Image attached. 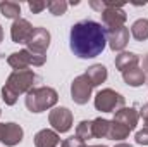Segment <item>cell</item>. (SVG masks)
Masks as SVG:
<instances>
[{"label": "cell", "instance_id": "30", "mask_svg": "<svg viewBox=\"0 0 148 147\" xmlns=\"http://www.w3.org/2000/svg\"><path fill=\"white\" fill-rule=\"evenodd\" d=\"M143 71H145V74H148V54L143 57V68H141Z\"/></svg>", "mask_w": 148, "mask_h": 147}, {"label": "cell", "instance_id": "22", "mask_svg": "<svg viewBox=\"0 0 148 147\" xmlns=\"http://www.w3.org/2000/svg\"><path fill=\"white\" fill-rule=\"evenodd\" d=\"M0 12L7 19H19L21 17V5L17 2H0Z\"/></svg>", "mask_w": 148, "mask_h": 147}, {"label": "cell", "instance_id": "2", "mask_svg": "<svg viewBox=\"0 0 148 147\" xmlns=\"http://www.w3.org/2000/svg\"><path fill=\"white\" fill-rule=\"evenodd\" d=\"M59 101V94L52 87H35L26 94L24 104L28 111L31 112H43L47 109H52Z\"/></svg>", "mask_w": 148, "mask_h": 147}, {"label": "cell", "instance_id": "34", "mask_svg": "<svg viewBox=\"0 0 148 147\" xmlns=\"http://www.w3.org/2000/svg\"><path fill=\"white\" fill-rule=\"evenodd\" d=\"M143 121H145V126H143V128H148V118H145Z\"/></svg>", "mask_w": 148, "mask_h": 147}, {"label": "cell", "instance_id": "25", "mask_svg": "<svg viewBox=\"0 0 148 147\" xmlns=\"http://www.w3.org/2000/svg\"><path fill=\"white\" fill-rule=\"evenodd\" d=\"M28 7L33 14H40L41 10L47 9V2H41V0H29L28 2Z\"/></svg>", "mask_w": 148, "mask_h": 147}, {"label": "cell", "instance_id": "15", "mask_svg": "<svg viewBox=\"0 0 148 147\" xmlns=\"http://www.w3.org/2000/svg\"><path fill=\"white\" fill-rule=\"evenodd\" d=\"M140 64V55L134 54V52H121L117 57H115V68L124 73L131 68H136Z\"/></svg>", "mask_w": 148, "mask_h": 147}, {"label": "cell", "instance_id": "26", "mask_svg": "<svg viewBox=\"0 0 148 147\" xmlns=\"http://www.w3.org/2000/svg\"><path fill=\"white\" fill-rule=\"evenodd\" d=\"M134 140H136V144L148 146V128H143V130L136 132V135H134Z\"/></svg>", "mask_w": 148, "mask_h": 147}, {"label": "cell", "instance_id": "19", "mask_svg": "<svg viewBox=\"0 0 148 147\" xmlns=\"http://www.w3.org/2000/svg\"><path fill=\"white\" fill-rule=\"evenodd\" d=\"M91 128H93V139H107L110 121L105 118H95L91 121Z\"/></svg>", "mask_w": 148, "mask_h": 147}, {"label": "cell", "instance_id": "28", "mask_svg": "<svg viewBox=\"0 0 148 147\" xmlns=\"http://www.w3.org/2000/svg\"><path fill=\"white\" fill-rule=\"evenodd\" d=\"M83 144L76 139V137H69V139H66L62 144H60V147H81Z\"/></svg>", "mask_w": 148, "mask_h": 147}, {"label": "cell", "instance_id": "16", "mask_svg": "<svg viewBox=\"0 0 148 147\" xmlns=\"http://www.w3.org/2000/svg\"><path fill=\"white\" fill-rule=\"evenodd\" d=\"M122 80H124L126 85H129L133 88H138L143 83H147V74H145V71L140 66H136V68H131V69L124 71L122 73Z\"/></svg>", "mask_w": 148, "mask_h": 147}, {"label": "cell", "instance_id": "4", "mask_svg": "<svg viewBox=\"0 0 148 147\" xmlns=\"http://www.w3.org/2000/svg\"><path fill=\"white\" fill-rule=\"evenodd\" d=\"M124 104H126L124 95H121L112 88H103L95 95V107L102 112H117L124 107Z\"/></svg>", "mask_w": 148, "mask_h": 147}, {"label": "cell", "instance_id": "13", "mask_svg": "<svg viewBox=\"0 0 148 147\" xmlns=\"http://www.w3.org/2000/svg\"><path fill=\"white\" fill-rule=\"evenodd\" d=\"M114 119L121 125H124L129 132H133L136 126H138V121H140V112L136 111V107H122L115 112Z\"/></svg>", "mask_w": 148, "mask_h": 147}, {"label": "cell", "instance_id": "27", "mask_svg": "<svg viewBox=\"0 0 148 147\" xmlns=\"http://www.w3.org/2000/svg\"><path fill=\"white\" fill-rule=\"evenodd\" d=\"M90 7L102 14V12L107 9V0H90Z\"/></svg>", "mask_w": 148, "mask_h": 147}, {"label": "cell", "instance_id": "33", "mask_svg": "<svg viewBox=\"0 0 148 147\" xmlns=\"http://www.w3.org/2000/svg\"><path fill=\"white\" fill-rule=\"evenodd\" d=\"M81 147H107V146H86V144H83Z\"/></svg>", "mask_w": 148, "mask_h": 147}, {"label": "cell", "instance_id": "24", "mask_svg": "<svg viewBox=\"0 0 148 147\" xmlns=\"http://www.w3.org/2000/svg\"><path fill=\"white\" fill-rule=\"evenodd\" d=\"M2 99H3V102H5L7 106H14L19 97H17L14 92H10L7 87H2Z\"/></svg>", "mask_w": 148, "mask_h": 147}, {"label": "cell", "instance_id": "9", "mask_svg": "<svg viewBox=\"0 0 148 147\" xmlns=\"http://www.w3.org/2000/svg\"><path fill=\"white\" fill-rule=\"evenodd\" d=\"M73 112L67 107H53L48 114V121L57 133H66L73 126Z\"/></svg>", "mask_w": 148, "mask_h": 147}, {"label": "cell", "instance_id": "11", "mask_svg": "<svg viewBox=\"0 0 148 147\" xmlns=\"http://www.w3.org/2000/svg\"><path fill=\"white\" fill-rule=\"evenodd\" d=\"M33 24L28 21V19H24V17H19V19H16L14 23H12V26H10V38H12V42L14 43H26L29 37H31V33H33Z\"/></svg>", "mask_w": 148, "mask_h": 147}, {"label": "cell", "instance_id": "1", "mask_svg": "<svg viewBox=\"0 0 148 147\" xmlns=\"http://www.w3.org/2000/svg\"><path fill=\"white\" fill-rule=\"evenodd\" d=\"M69 45L76 57L93 59L100 55L107 45V33L102 23L83 19L73 24L69 33Z\"/></svg>", "mask_w": 148, "mask_h": 147}, {"label": "cell", "instance_id": "23", "mask_svg": "<svg viewBox=\"0 0 148 147\" xmlns=\"http://www.w3.org/2000/svg\"><path fill=\"white\" fill-rule=\"evenodd\" d=\"M67 7H69V3L66 0H50V2H47V9L53 16H64Z\"/></svg>", "mask_w": 148, "mask_h": 147}, {"label": "cell", "instance_id": "5", "mask_svg": "<svg viewBox=\"0 0 148 147\" xmlns=\"http://www.w3.org/2000/svg\"><path fill=\"white\" fill-rule=\"evenodd\" d=\"M122 2H109L107 0V9L100 14L102 16V26L105 28V31L122 28L126 24L127 14L122 10Z\"/></svg>", "mask_w": 148, "mask_h": 147}, {"label": "cell", "instance_id": "18", "mask_svg": "<svg viewBox=\"0 0 148 147\" xmlns=\"http://www.w3.org/2000/svg\"><path fill=\"white\" fill-rule=\"evenodd\" d=\"M129 133H131V132H129V130H127L124 125H121V123H117L115 119H112L107 139H110V140H115V142H121V140L127 139V137H129Z\"/></svg>", "mask_w": 148, "mask_h": 147}, {"label": "cell", "instance_id": "29", "mask_svg": "<svg viewBox=\"0 0 148 147\" xmlns=\"http://www.w3.org/2000/svg\"><path fill=\"white\" fill-rule=\"evenodd\" d=\"M138 112H140V118H143V119L148 118V104H143V106H141V109L138 111Z\"/></svg>", "mask_w": 148, "mask_h": 147}, {"label": "cell", "instance_id": "31", "mask_svg": "<svg viewBox=\"0 0 148 147\" xmlns=\"http://www.w3.org/2000/svg\"><path fill=\"white\" fill-rule=\"evenodd\" d=\"M115 147H133V146H129V144H124V142H121V144H115Z\"/></svg>", "mask_w": 148, "mask_h": 147}, {"label": "cell", "instance_id": "3", "mask_svg": "<svg viewBox=\"0 0 148 147\" xmlns=\"http://www.w3.org/2000/svg\"><path fill=\"white\" fill-rule=\"evenodd\" d=\"M35 81H36V74L31 69H19V71H12L9 74L7 81L3 87H7L10 92H14L17 97L21 94H28L31 88H35Z\"/></svg>", "mask_w": 148, "mask_h": 147}, {"label": "cell", "instance_id": "8", "mask_svg": "<svg viewBox=\"0 0 148 147\" xmlns=\"http://www.w3.org/2000/svg\"><path fill=\"white\" fill-rule=\"evenodd\" d=\"M48 45H50V31L47 28H41V26L35 28L29 40L26 42V49L36 55H45Z\"/></svg>", "mask_w": 148, "mask_h": 147}, {"label": "cell", "instance_id": "7", "mask_svg": "<svg viewBox=\"0 0 148 147\" xmlns=\"http://www.w3.org/2000/svg\"><path fill=\"white\" fill-rule=\"evenodd\" d=\"M91 90H93V85H91V81L88 80L86 74L76 76L73 80V83H71V97L79 106L88 104V101L91 97Z\"/></svg>", "mask_w": 148, "mask_h": 147}, {"label": "cell", "instance_id": "12", "mask_svg": "<svg viewBox=\"0 0 148 147\" xmlns=\"http://www.w3.org/2000/svg\"><path fill=\"white\" fill-rule=\"evenodd\" d=\"M107 33V43L114 52H122L126 49V45L129 43V30L126 26L105 31Z\"/></svg>", "mask_w": 148, "mask_h": 147}, {"label": "cell", "instance_id": "32", "mask_svg": "<svg viewBox=\"0 0 148 147\" xmlns=\"http://www.w3.org/2000/svg\"><path fill=\"white\" fill-rule=\"evenodd\" d=\"M3 40V30H2V26H0V42Z\"/></svg>", "mask_w": 148, "mask_h": 147}, {"label": "cell", "instance_id": "17", "mask_svg": "<svg viewBox=\"0 0 148 147\" xmlns=\"http://www.w3.org/2000/svg\"><path fill=\"white\" fill-rule=\"evenodd\" d=\"M86 76H88V80L91 81V85H93V88L95 87H100L105 80H107V68L103 66V64H93V66H90L88 69H86Z\"/></svg>", "mask_w": 148, "mask_h": 147}, {"label": "cell", "instance_id": "21", "mask_svg": "<svg viewBox=\"0 0 148 147\" xmlns=\"http://www.w3.org/2000/svg\"><path fill=\"white\" fill-rule=\"evenodd\" d=\"M74 137L81 142V144H86L88 140L93 139V128H91V121H81L77 126H76V133Z\"/></svg>", "mask_w": 148, "mask_h": 147}, {"label": "cell", "instance_id": "14", "mask_svg": "<svg viewBox=\"0 0 148 147\" xmlns=\"http://www.w3.org/2000/svg\"><path fill=\"white\" fill-rule=\"evenodd\" d=\"M60 144V137L55 130H40L35 135V147H57Z\"/></svg>", "mask_w": 148, "mask_h": 147}, {"label": "cell", "instance_id": "10", "mask_svg": "<svg viewBox=\"0 0 148 147\" xmlns=\"http://www.w3.org/2000/svg\"><path fill=\"white\" fill-rule=\"evenodd\" d=\"M24 137V132L21 128V125L17 123H0V142L5 144L7 147H14L21 144Z\"/></svg>", "mask_w": 148, "mask_h": 147}, {"label": "cell", "instance_id": "6", "mask_svg": "<svg viewBox=\"0 0 148 147\" xmlns=\"http://www.w3.org/2000/svg\"><path fill=\"white\" fill-rule=\"evenodd\" d=\"M45 61H47V55L31 54L28 49H23V50H19V52H12V54L7 57V64H9L14 71L28 69L29 66H43Z\"/></svg>", "mask_w": 148, "mask_h": 147}, {"label": "cell", "instance_id": "20", "mask_svg": "<svg viewBox=\"0 0 148 147\" xmlns=\"http://www.w3.org/2000/svg\"><path fill=\"white\" fill-rule=\"evenodd\" d=\"M131 35H133L134 40H138V42L148 40V19L141 17V19L134 21L133 26H131Z\"/></svg>", "mask_w": 148, "mask_h": 147}]
</instances>
